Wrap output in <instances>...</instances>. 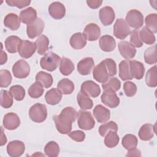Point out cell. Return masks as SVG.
Masks as SVG:
<instances>
[{"label":"cell","mask_w":157,"mask_h":157,"mask_svg":"<svg viewBox=\"0 0 157 157\" xmlns=\"http://www.w3.org/2000/svg\"><path fill=\"white\" fill-rule=\"evenodd\" d=\"M77 118V112L72 107L64 108L59 115H55L53 120L58 131L62 134H69L72 129V123Z\"/></svg>","instance_id":"cell-1"},{"label":"cell","mask_w":157,"mask_h":157,"mask_svg":"<svg viewBox=\"0 0 157 157\" xmlns=\"http://www.w3.org/2000/svg\"><path fill=\"white\" fill-rule=\"evenodd\" d=\"M61 58L56 53L49 52L41 58L40 65L41 67L48 71H53L60 64Z\"/></svg>","instance_id":"cell-2"},{"label":"cell","mask_w":157,"mask_h":157,"mask_svg":"<svg viewBox=\"0 0 157 157\" xmlns=\"http://www.w3.org/2000/svg\"><path fill=\"white\" fill-rule=\"evenodd\" d=\"M29 116L35 123H42L47 117V107L44 104L36 103L32 105L29 110Z\"/></svg>","instance_id":"cell-3"},{"label":"cell","mask_w":157,"mask_h":157,"mask_svg":"<svg viewBox=\"0 0 157 157\" xmlns=\"http://www.w3.org/2000/svg\"><path fill=\"white\" fill-rule=\"evenodd\" d=\"M78 127L83 130L92 129L95 126V121L90 112L80 110L77 113Z\"/></svg>","instance_id":"cell-4"},{"label":"cell","mask_w":157,"mask_h":157,"mask_svg":"<svg viewBox=\"0 0 157 157\" xmlns=\"http://www.w3.org/2000/svg\"><path fill=\"white\" fill-rule=\"evenodd\" d=\"M126 23L129 26L137 29L143 26L144 16L136 9L130 10L126 14Z\"/></svg>","instance_id":"cell-5"},{"label":"cell","mask_w":157,"mask_h":157,"mask_svg":"<svg viewBox=\"0 0 157 157\" xmlns=\"http://www.w3.org/2000/svg\"><path fill=\"white\" fill-rule=\"evenodd\" d=\"M93 78L98 82L104 83L109 79L110 72L104 61H102L98 64L93 69Z\"/></svg>","instance_id":"cell-6"},{"label":"cell","mask_w":157,"mask_h":157,"mask_svg":"<svg viewBox=\"0 0 157 157\" xmlns=\"http://www.w3.org/2000/svg\"><path fill=\"white\" fill-rule=\"evenodd\" d=\"M12 72L16 78H25L27 77L29 74V65L26 61L23 59H20L13 65Z\"/></svg>","instance_id":"cell-7"},{"label":"cell","mask_w":157,"mask_h":157,"mask_svg":"<svg viewBox=\"0 0 157 157\" xmlns=\"http://www.w3.org/2000/svg\"><path fill=\"white\" fill-rule=\"evenodd\" d=\"M37 50L36 43L28 40H21L18 48L19 55L23 58H29Z\"/></svg>","instance_id":"cell-8"},{"label":"cell","mask_w":157,"mask_h":157,"mask_svg":"<svg viewBox=\"0 0 157 157\" xmlns=\"http://www.w3.org/2000/svg\"><path fill=\"white\" fill-rule=\"evenodd\" d=\"M130 33V28L124 20L118 18L113 26V35L119 39H124Z\"/></svg>","instance_id":"cell-9"},{"label":"cell","mask_w":157,"mask_h":157,"mask_svg":"<svg viewBox=\"0 0 157 157\" xmlns=\"http://www.w3.org/2000/svg\"><path fill=\"white\" fill-rule=\"evenodd\" d=\"M45 24L40 18H37L33 22L27 25L26 33L30 39H34L40 35L44 30Z\"/></svg>","instance_id":"cell-10"},{"label":"cell","mask_w":157,"mask_h":157,"mask_svg":"<svg viewBox=\"0 0 157 157\" xmlns=\"http://www.w3.org/2000/svg\"><path fill=\"white\" fill-rule=\"evenodd\" d=\"M101 98L102 102L110 108H115L120 104V99L115 91L111 90H104Z\"/></svg>","instance_id":"cell-11"},{"label":"cell","mask_w":157,"mask_h":157,"mask_svg":"<svg viewBox=\"0 0 157 157\" xmlns=\"http://www.w3.org/2000/svg\"><path fill=\"white\" fill-rule=\"evenodd\" d=\"M25 150L24 143L20 140H13L10 142L7 146L8 155L12 157H18L23 154Z\"/></svg>","instance_id":"cell-12"},{"label":"cell","mask_w":157,"mask_h":157,"mask_svg":"<svg viewBox=\"0 0 157 157\" xmlns=\"http://www.w3.org/2000/svg\"><path fill=\"white\" fill-rule=\"evenodd\" d=\"M99 16L104 26L111 25L115 20V14L113 9L110 6H105L100 9Z\"/></svg>","instance_id":"cell-13"},{"label":"cell","mask_w":157,"mask_h":157,"mask_svg":"<svg viewBox=\"0 0 157 157\" xmlns=\"http://www.w3.org/2000/svg\"><path fill=\"white\" fill-rule=\"evenodd\" d=\"M81 91L92 98L98 97L101 93L99 86L92 80L84 82L81 85Z\"/></svg>","instance_id":"cell-14"},{"label":"cell","mask_w":157,"mask_h":157,"mask_svg":"<svg viewBox=\"0 0 157 157\" xmlns=\"http://www.w3.org/2000/svg\"><path fill=\"white\" fill-rule=\"evenodd\" d=\"M20 124V120L18 116L13 112L6 114L3 118V126L8 130H14Z\"/></svg>","instance_id":"cell-15"},{"label":"cell","mask_w":157,"mask_h":157,"mask_svg":"<svg viewBox=\"0 0 157 157\" xmlns=\"http://www.w3.org/2000/svg\"><path fill=\"white\" fill-rule=\"evenodd\" d=\"M83 34L89 41H95L101 35L100 27L95 23H90L85 26Z\"/></svg>","instance_id":"cell-16"},{"label":"cell","mask_w":157,"mask_h":157,"mask_svg":"<svg viewBox=\"0 0 157 157\" xmlns=\"http://www.w3.org/2000/svg\"><path fill=\"white\" fill-rule=\"evenodd\" d=\"M118 46L121 55L125 59H132L136 55V49L129 42L121 41L118 43Z\"/></svg>","instance_id":"cell-17"},{"label":"cell","mask_w":157,"mask_h":157,"mask_svg":"<svg viewBox=\"0 0 157 157\" xmlns=\"http://www.w3.org/2000/svg\"><path fill=\"white\" fill-rule=\"evenodd\" d=\"M50 15L55 20H59L63 18L66 14L64 6L59 2H53L48 7Z\"/></svg>","instance_id":"cell-18"},{"label":"cell","mask_w":157,"mask_h":157,"mask_svg":"<svg viewBox=\"0 0 157 157\" xmlns=\"http://www.w3.org/2000/svg\"><path fill=\"white\" fill-rule=\"evenodd\" d=\"M94 65V60L91 57H86L80 60L77 64V71L79 74L86 75L91 73Z\"/></svg>","instance_id":"cell-19"},{"label":"cell","mask_w":157,"mask_h":157,"mask_svg":"<svg viewBox=\"0 0 157 157\" xmlns=\"http://www.w3.org/2000/svg\"><path fill=\"white\" fill-rule=\"evenodd\" d=\"M131 75L132 78L140 80L144 75L145 67L144 64L140 61L131 60L129 61Z\"/></svg>","instance_id":"cell-20"},{"label":"cell","mask_w":157,"mask_h":157,"mask_svg":"<svg viewBox=\"0 0 157 157\" xmlns=\"http://www.w3.org/2000/svg\"><path fill=\"white\" fill-rule=\"evenodd\" d=\"M93 115L99 123H105L110 117V110L101 104L97 105L94 107Z\"/></svg>","instance_id":"cell-21"},{"label":"cell","mask_w":157,"mask_h":157,"mask_svg":"<svg viewBox=\"0 0 157 157\" xmlns=\"http://www.w3.org/2000/svg\"><path fill=\"white\" fill-rule=\"evenodd\" d=\"M101 49L106 52L113 51L116 47V42L114 38L109 35L102 36L99 40Z\"/></svg>","instance_id":"cell-22"},{"label":"cell","mask_w":157,"mask_h":157,"mask_svg":"<svg viewBox=\"0 0 157 157\" xmlns=\"http://www.w3.org/2000/svg\"><path fill=\"white\" fill-rule=\"evenodd\" d=\"M155 126L146 123L142 125L139 131V137L142 140H149L152 139L155 132Z\"/></svg>","instance_id":"cell-23"},{"label":"cell","mask_w":157,"mask_h":157,"mask_svg":"<svg viewBox=\"0 0 157 157\" xmlns=\"http://www.w3.org/2000/svg\"><path fill=\"white\" fill-rule=\"evenodd\" d=\"M4 25L12 31L17 30L20 26V17L15 13H9L4 17Z\"/></svg>","instance_id":"cell-24"},{"label":"cell","mask_w":157,"mask_h":157,"mask_svg":"<svg viewBox=\"0 0 157 157\" xmlns=\"http://www.w3.org/2000/svg\"><path fill=\"white\" fill-rule=\"evenodd\" d=\"M37 18L36 10L32 7L23 10L20 13V21L25 24L29 25Z\"/></svg>","instance_id":"cell-25"},{"label":"cell","mask_w":157,"mask_h":157,"mask_svg":"<svg viewBox=\"0 0 157 157\" xmlns=\"http://www.w3.org/2000/svg\"><path fill=\"white\" fill-rule=\"evenodd\" d=\"M69 43L74 49L80 50L86 45V39L83 34L81 33H77L71 37Z\"/></svg>","instance_id":"cell-26"},{"label":"cell","mask_w":157,"mask_h":157,"mask_svg":"<svg viewBox=\"0 0 157 157\" xmlns=\"http://www.w3.org/2000/svg\"><path fill=\"white\" fill-rule=\"evenodd\" d=\"M45 98L46 102L50 105H56L61 100L62 93L58 88H52L49 91H47Z\"/></svg>","instance_id":"cell-27"},{"label":"cell","mask_w":157,"mask_h":157,"mask_svg":"<svg viewBox=\"0 0 157 157\" xmlns=\"http://www.w3.org/2000/svg\"><path fill=\"white\" fill-rule=\"evenodd\" d=\"M77 100L78 105L83 110L91 109L93 106V102L89 96L81 90L77 94Z\"/></svg>","instance_id":"cell-28"},{"label":"cell","mask_w":157,"mask_h":157,"mask_svg":"<svg viewBox=\"0 0 157 157\" xmlns=\"http://www.w3.org/2000/svg\"><path fill=\"white\" fill-rule=\"evenodd\" d=\"M21 40L16 36H9L5 40L6 49L9 53H15L18 51V48Z\"/></svg>","instance_id":"cell-29"},{"label":"cell","mask_w":157,"mask_h":157,"mask_svg":"<svg viewBox=\"0 0 157 157\" xmlns=\"http://www.w3.org/2000/svg\"><path fill=\"white\" fill-rule=\"evenodd\" d=\"M57 88L62 94H69L74 90V84L71 80L63 78L58 83Z\"/></svg>","instance_id":"cell-30"},{"label":"cell","mask_w":157,"mask_h":157,"mask_svg":"<svg viewBox=\"0 0 157 157\" xmlns=\"http://www.w3.org/2000/svg\"><path fill=\"white\" fill-rule=\"evenodd\" d=\"M74 70V65L72 61L67 58L63 57L59 64L60 72L64 75H70Z\"/></svg>","instance_id":"cell-31"},{"label":"cell","mask_w":157,"mask_h":157,"mask_svg":"<svg viewBox=\"0 0 157 157\" xmlns=\"http://www.w3.org/2000/svg\"><path fill=\"white\" fill-rule=\"evenodd\" d=\"M119 77L122 80H128L132 79L131 75L129 61L123 60L119 64Z\"/></svg>","instance_id":"cell-32"},{"label":"cell","mask_w":157,"mask_h":157,"mask_svg":"<svg viewBox=\"0 0 157 157\" xmlns=\"http://www.w3.org/2000/svg\"><path fill=\"white\" fill-rule=\"evenodd\" d=\"M37 53L41 55H45L48 49L49 40L45 35H40L36 40Z\"/></svg>","instance_id":"cell-33"},{"label":"cell","mask_w":157,"mask_h":157,"mask_svg":"<svg viewBox=\"0 0 157 157\" xmlns=\"http://www.w3.org/2000/svg\"><path fill=\"white\" fill-rule=\"evenodd\" d=\"M36 80L40 82L45 88L50 87L53 81L52 75L44 71H40L36 74Z\"/></svg>","instance_id":"cell-34"},{"label":"cell","mask_w":157,"mask_h":157,"mask_svg":"<svg viewBox=\"0 0 157 157\" xmlns=\"http://www.w3.org/2000/svg\"><path fill=\"white\" fill-rule=\"evenodd\" d=\"M139 37L142 42H144L148 45L154 44L156 40V38L153 33L146 26L143 27L139 31Z\"/></svg>","instance_id":"cell-35"},{"label":"cell","mask_w":157,"mask_h":157,"mask_svg":"<svg viewBox=\"0 0 157 157\" xmlns=\"http://www.w3.org/2000/svg\"><path fill=\"white\" fill-rule=\"evenodd\" d=\"M145 82L149 87H156L157 85V67L156 65L147 71L145 77Z\"/></svg>","instance_id":"cell-36"},{"label":"cell","mask_w":157,"mask_h":157,"mask_svg":"<svg viewBox=\"0 0 157 157\" xmlns=\"http://www.w3.org/2000/svg\"><path fill=\"white\" fill-rule=\"evenodd\" d=\"M105 136L104 144L108 148H113L118 145L120 137L117 132L110 130L108 131Z\"/></svg>","instance_id":"cell-37"},{"label":"cell","mask_w":157,"mask_h":157,"mask_svg":"<svg viewBox=\"0 0 157 157\" xmlns=\"http://www.w3.org/2000/svg\"><path fill=\"white\" fill-rule=\"evenodd\" d=\"M59 145L55 141L48 142L44 147V152L47 156L56 157L59 153Z\"/></svg>","instance_id":"cell-38"},{"label":"cell","mask_w":157,"mask_h":157,"mask_svg":"<svg viewBox=\"0 0 157 157\" xmlns=\"http://www.w3.org/2000/svg\"><path fill=\"white\" fill-rule=\"evenodd\" d=\"M138 140L136 136L128 134L125 135L122 139V145L126 150H131L136 148Z\"/></svg>","instance_id":"cell-39"},{"label":"cell","mask_w":157,"mask_h":157,"mask_svg":"<svg viewBox=\"0 0 157 157\" xmlns=\"http://www.w3.org/2000/svg\"><path fill=\"white\" fill-rule=\"evenodd\" d=\"M145 62L148 64H154L156 63V45L148 48L144 52Z\"/></svg>","instance_id":"cell-40"},{"label":"cell","mask_w":157,"mask_h":157,"mask_svg":"<svg viewBox=\"0 0 157 157\" xmlns=\"http://www.w3.org/2000/svg\"><path fill=\"white\" fill-rule=\"evenodd\" d=\"M44 93L43 85L39 82H34L28 89V94L32 98H38Z\"/></svg>","instance_id":"cell-41"},{"label":"cell","mask_w":157,"mask_h":157,"mask_svg":"<svg viewBox=\"0 0 157 157\" xmlns=\"http://www.w3.org/2000/svg\"><path fill=\"white\" fill-rule=\"evenodd\" d=\"M9 92L13 98L18 101H22L25 96V90L21 85H16L9 88Z\"/></svg>","instance_id":"cell-42"},{"label":"cell","mask_w":157,"mask_h":157,"mask_svg":"<svg viewBox=\"0 0 157 157\" xmlns=\"http://www.w3.org/2000/svg\"><path fill=\"white\" fill-rule=\"evenodd\" d=\"M13 104V96L9 91L4 90L1 91V105L2 107L7 109Z\"/></svg>","instance_id":"cell-43"},{"label":"cell","mask_w":157,"mask_h":157,"mask_svg":"<svg viewBox=\"0 0 157 157\" xmlns=\"http://www.w3.org/2000/svg\"><path fill=\"white\" fill-rule=\"evenodd\" d=\"M146 27L153 34L157 32V14L150 13L148 15L145 20Z\"/></svg>","instance_id":"cell-44"},{"label":"cell","mask_w":157,"mask_h":157,"mask_svg":"<svg viewBox=\"0 0 157 157\" xmlns=\"http://www.w3.org/2000/svg\"><path fill=\"white\" fill-rule=\"evenodd\" d=\"M102 87L104 90H111L117 91L121 87V82L117 77H111L108 80L107 82L102 85Z\"/></svg>","instance_id":"cell-45"},{"label":"cell","mask_w":157,"mask_h":157,"mask_svg":"<svg viewBox=\"0 0 157 157\" xmlns=\"http://www.w3.org/2000/svg\"><path fill=\"white\" fill-rule=\"evenodd\" d=\"M110 130L115 132H117L118 131V126L117 123L113 121H110L105 123L101 125L99 128V134L102 137H104L105 134L108 132V131Z\"/></svg>","instance_id":"cell-46"},{"label":"cell","mask_w":157,"mask_h":157,"mask_svg":"<svg viewBox=\"0 0 157 157\" xmlns=\"http://www.w3.org/2000/svg\"><path fill=\"white\" fill-rule=\"evenodd\" d=\"M12 75L10 72L6 69L0 71V86L1 88L7 87L12 82Z\"/></svg>","instance_id":"cell-47"},{"label":"cell","mask_w":157,"mask_h":157,"mask_svg":"<svg viewBox=\"0 0 157 157\" xmlns=\"http://www.w3.org/2000/svg\"><path fill=\"white\" fill-rule=\"evenodd\" d=\"M130 34V42L131 44L136 47L139 48L143 45V42L139 37V31L137 29H134L131 32Z\"/></svg>","instance_id":"cell-48"},{"label":"cell","mask_w":157,"mask_h":157,"mask_svg":"<svg viewBox=\"0 0 157 157\" xmlns=\"http://www.w3.org/2000/svg\"><path fill=\"white\" fill-rule=\"evenodd\" d=\"M123 90L126 96H134L137 92V86L135 83L132 82L128 81L123 84Z\"/></svg>","instance_id":"cell-49"},{"label":"cell","mask_w":157,"mask_h":157,"mask_svg":"<svg viewBox=\"0 0 157 157\" xmlns=\"http://www.w3.org/2000/svg\"><path fill=\"white\" fill-rule=\"evenodd\" d=\"M6 3L11 7H17L19 9L23 8L30 4V0H7Z\"/></svg>","instance_id":"cell-50"},{"label":"cell","mask_w":157,"mask_h":157,"mask_svg":"<svg viewBox=\"0 0 157 157\" xmlns=\"http://www.w3.org/2000/svg\"><path fill=\"white\" fill-rule=\"evenodd\" d=\"M68 135L72 140L78 142L83 141L85 138V134L83 131L79 130L70 132Z\"/></svg>","instance_id":"cell-51"},{"label":"cell","mask_w":157,"mask_h":157,"mask_svg":"<svg viewBox=\"0 0 157 157\" xmlns=\"http://www.w3.org/2000/svg\"><path fill=\"white\" fill-rule=\"evenodd\" d=\"M104 61L109 70L110 77H112V76L116 75L117 66H116V63L114 61V60H113L111 58H106L104 59Z\"/></svg>","instance_id":"cell-52"},{"label":"cell","mask_w":157,"mask_h":157,"mask_svg":"<svg viewBox=\"0 0 157 157\" xmlns=\"http://www.w3.org/2000/svg\"><path fill=\"white\" fill-rule=\"evenodd\" d=\"M102 3V1L100 0H88L86 4L91 9H97L99 7Z\"/></svg>","instance_id":"cell-53"},{"label":"cell","mask_w":157,"mask_h":157,"mask_svg":"<svg viewBox=\"0 0 157 157\" xmlns=\"http://www.w3.org/2000/svg\"><path fill=\"white\" fill-rule=\"evenodd\" d=\"M126 156H140L141 153L139 150L136 148L129 150L128 153L126 155Z\"/></svg>","instance_id":"cell-54"},{"label":"cell","mask_w":157,"mask_h":157,"mask_svg":"<svg viewBox=\"0 0 157 157\" xmlns=\"http://www.w3.org/2000/svg\"><path fill=\"white\" fill-rule=\"evenodd\" d=\"M7 60V54L5 53V52H4L2 50H2H1V64L2 65L4 64L5 63H6Z\"/></svg>","instance_id":"cell-55"},{"label":"cell","mask_w":157,"mask_h":157,"mask_svg":"<svg viewBox=\"0 0 157 157\" xmlns=\"http://www.w3.org/2000/svg\"><path fill=\"white\" fill-rule=\"evenodd\" d=\"M1 130H2V132H1V146H2L6 144L7 138L6 135L4 133V131L2 127H1Z\"/></svg>","instance_id":"cell-56"}]
</instances>
